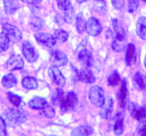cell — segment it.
Returning <instances> with one entry per match:
<instances>
[{
  "label": "cell",
  "mask_w": 146,
  "mask_h": 136,
  "mask_svg": "<svg viewBox=\"0 0 146 136\" xmlns=\"http://www.w3.org/2000/svg\"><path fill=\"white\" fill-rule=\"evenodd\" d=\"M3 117L7 125L10 127H16L27 121V114L21 110L7 108L4 111Z\"/></svg>",
  "instance_id": "6da1fadb"
},
{
  "label": "cell",
  "mask_w": 146,
  "mask_h": 136,
  "mask_svg": "<svg viewBox=\"0 0 146 136\" xmlns=\"http://www.w3.org/2000/svg\"><path fill=\"white\" fill-rule=\"evenodd\" d=\"M113 27L114 31H115V36L112 42V48L114 50L118 51H121L125 48V39H126V35L124 31L123 28L120 24L117 19H114L112 20Z\"/></svg>",
  "instance_id": "7a4b0ae2"
},
{
  "label": "cell",
  "mask_w": 146,
  "mask_h": 136,
  "mask_svg": "<svg viewBox=\"0 0 146 136\" xmlns=\"http://www.w3.org/2000/svg\"><path fill=\"white\" fill-rule=\"evenodd\" d=\"M88 97L91 103L98 108L102 106L105 103L104 91L99 86H94L90 88Z\"/></svg>",
  "instance_id": "3957f363"
},
{
  "label": "cell",
  "mask_w": 146,
  "mask_h": 136,
  "mask_svg": "<svg viewBox=\"0 0 146 136\" xmlns=\"http://www.w3.org/2000/svg\"><path fill=\"white\" fill-rule=\"evenodd\" d=\"M78 103V98L74 91H70L63 96L59 105L63 112L71 111L76 106Z\"/></svg>",
  "instance_id": "277c9868"
},
{
  "label": "cell",
  "mask_w": 146,
  "mask_h": 136,
  "mask_svg": "<svg viewBox=\"0 0 146 136\" xmlns=\"http://www.w3.org/2000/svg\"><path fill=\"white\" fill-rule=\"evenodd\" d=\"M128 111L134 119L142 123L146 122V109L144 107H141L135 103L131 102L128 105Z\"/></svg>",
  "instance_id": "5b68a950"
},
{
  "label": "cell",
  "mask_w": 146,
  "mask_h": 136,
  "mask_svg": "<svg viewBox=\"0 0 146 136\" xmlns=\"http://www.w3.org/2000/svg\"><path fill=\"white\" fill-rule=\"evenodd\" d=\"M3 32L7 34L9 40L14 43H18L22 38V34L21 31L15 26L6 23L2 27Z\"/></svg>",
  "instance_id": "8992f818"
},
{
  "label": "cell",
  "mask_w": 146,
  "mask_h": 136,
  "mask_svg": "<svg viewBox=\"0 0 146 136\" xmlns=\"http://www.w3.org/2000/svg\"><path fill=\"white\" fill-rule=\"evenodd\" d=\"M48 74L54 84L62 87L65 86L66 78L58 67L54 65L50 66L48 69Z\"/></svg>",
  "instance_id": "52a82bcc"
},
{
  "label": "cell",
  "mask_w": 146,
  "mask_h": 136,
  "mask_svg": "<svg viewBox=\"0 0 146 136\" xmlns=\"http://www.w3.org/2000/svg\"><path fill=\"white\" fill-rule=\"evenodd\" d=\"M86 30L90 36H96L101 34V32L102 31V27L97 19L94 18V17H91L87 21Z\"/></svg>",
  "instance_id": "ba28073f"
},
{
  "label": "cell",
  "mask_w": 146,
  "mask_h": 136,
  "mask_svg": "<svg viewBox=\"0 0 146 136\" xmlns=\"http://www.w3.org/2000/svg\"><path fill=\"white\" fill-rule=\"evenodd\" d=\"M50 61L53 65L56 66H63L68 63V58L62 51L59 50H54L51 54Z\"/></svg>",
  "instance_id": "9c48e42d"
},
{
  "label": "cell",
  "mask_w": 146,
  "mask_h": 136,
  "mask_svg": "<svg viewBox=\"0 0 146 136\" xmlns=\"http://www.w3.org/2000/svg\"><path fill=\"white\" fill-rule=\"evenodd\" d=\"M24 62L21 56L18 54H14L11 56L6 63V68L9 71L20 70L23 68Z\"/></svg>",
  "instance_id": "30bf717a"
},
{
  "label": "cell",
  "mask_w": 146,
  "mask_h": 136,
  "mask_svg": "<svg viewBox=\"0 0 146 136\" xmlns=\"http://www.w3.org/2000/svg\"><path fill=\"white\" fill-rule=\"evenodd\" d=\"M22 53L24 54L26 59L30 63H33L36 61L38 55L31 43L28 41H26L22 44Z\"/></svg>",
  "instance_id": "8fae6325"
},
{
  "label": "cell",
  "mask_w": 146,
  "mask_h": 136,
  "mask_svg": "<svg viewBox=\"0 0 146 136\" xmlns=\"http://www.w3.org/2000/svg\"><path fill=\"white\" fill-rule=\"evenodd\" d=\"M37 43L46 47L54 46L56 43L55 37L48 33H38L34 36Z\"/></svg>",
  "instance_id": "7c38bea8"
},
{
  "label": "cell",
  "mask_w": 146,
  "mask_h": 136,
  "mask_svg": "<svg viewBox=\"0 0 146 136\" xmlns=\"http://www.w3.org/2000/svg\"><path fill=\"white\" fill-rule=\"evenodd\" d=\"M117 98L120 106L123 108H125L128 101V90L127 87V83L125 80L123 81L121 88L118 91Z\"/></svg>",
  "instance_id": "4fadbf2b"
},
{
  "label": "cell",
  "mask_w": 146,
  "mask_h": 136,
  "mask_svg": "<svg viewBox=\"0 0 146 136\" xmlns=\"http://www.w3.org/2000/svg\"><path fill=\"white\" fill-rule=\"evenodd\" d=\"M137 60V51L135 45L133 44H129L126 48V54H125V64L128 66L133 65L135 64Z\"/></svg>",
  "instance_id": "5bb4252c"
},
{
  "label": "cell",
  "mask_w": 146,
  "mask_h": 136,
  "mask_svg": "<svg viewBox=\"0 0 146 136\" xmlns=\"http://www.w3.org/2000/svg\"><path fill=\"white\" fill-rule=\"evenodd\" d=\"M113 108V100L111 96L107 97L105 100V103L101 106V109L100 111V115L101 118L104 119H108L111 115V113Z\"/></svg>",
  "instance_id": "9a60e30c"
},
{
  "label": "cell",
  "mask_w": 146,
  "mask_h": 136,
  "mask_svg": "<svg viewBox=\"0 0 146 136\" xmlns=\"http://www.w3.org/2000/svg\"><path fill=\"white\" fill-rule=\"evenodd\" d=\"M78 61L86 67H90L93 65L94 58L93 55L88 50L82 49L79 51L78 55Z\"/></svg>",
  "instance_id": "2e32d148"
},
{
  "label": "cell",
  "mask_w": 146,
  "mask_h": 136,
  "mask_svg": "<svg viewBox=\"0 0 146 136\" xmlns=\"http://www.w3.org/2000/svg\"><path fill=\"white\" fill-rule=\"evenodd\" d=\"M77 78L79 81L85 84H93L95 82L96 80L92 71L88 69H85V68L77 73Z\"/></svg>",
  "instance_id": "e0dca14e"
},
{
  "label": "cell",
  "mask_w": 146,
  "mask_h": 136,
  "mask_svg": "<svg viewBox=\"0 0 146 136\" xmlns=\"http://www.w3.org/2000/svg\"><path fill=\"white\" fill-rule=\"evenodd\" d=\"M114 121L113 131L115 135H120L124 131V117L121 113H117Z\"/></svg>",
  "instance_id": "ac0fdd59"
},
{
  "label": "cell",
  "mask_w": 146,
  "mask_h": 136,
  "mask_svg": "<svg viewBox=\"0 0 146 136\" xmlns=\"http://www.w3.org/2000/svg\"><path fill=\"white\" fill-rule=\"evenodd\" d=\"M136 32L142 39H146V17H141L136 24Z\"/></svg>",
  "instance_id": "d6986e66"
},
{
  "label": "cell",
  "mask_w": 146,
  "mask_h": 136,
  "mask_svg": "<svg viewBox=\"0 0 146 136\" xmlns=\"http://www.w3.org/2000/svg\"><path fill=\"white\" fill-rule=\"evenodd\" d=\"M48 104V102L45 98L42 97H35L29 103V105L34 110H41Z\"/></svg>",
  "instance_id": "ffe728a7"
},
{
  "label": "cell",
  "mask_w": 146,
  "mask_h": 136,
  "mask_svg": "<svg viewBox=\"0 0 146 136\" xmlns=\"http://www.w3.org/2000/svg\"><path fill=\"white\" fill-rule=\"evenodd\" d=\"M135 87L141 91H146V76L141 72H137L133 77Z\"/></svg>",
  "instance_id": "44dd1931"
},
{
  "label": "cell",
  "mask_w": 146,
  "mask_h": 136,
  "mask_svg": "<svg viewBox=\"0 0 146 136\" xmlns=\"http://www.w3.org/2000/svg\"><path fill=\"white\" fill-rule=\"evenodd\" d=\"M94 129L88 125H81L74 129L71 132V135L74 136H84L92 135Z\"/></svg>",
  "instance_id": "7402d4cb"
},
{
  "label": "cell",
  "mask_w": 146,
  "mask_h": 136,
  "mask_svg": "<svg viewBox=\"0 0 146 136\" xmlns=\"http://www.w3.org/2000/svg\"><path fill=\"white\" fill-rule=\"evenodd\" d=\"M4 9L7 14H12L19 8V3L18 0H3Z\"/></svg>",
  "instance_id": "603a6c76"
},
{
  "label": "cell",
  "mask_w": 146,
  "mask_h": 136,
  "mask_svg": "<svg viewBox=\"0 0 146 136\" xmlns=\"http://www.w3.org/2000/svg\"><path fill=\"white\" fill-rule=\"evenodd\" d=\"M21 84L22 86L27 89H34L38 86V82L36 79L31 76L24 77L21 81Z\"/></svg>",
  "instance_id": "cb8c5ba5"
},
{
  "label": "cell",
  "mask_w": 146,
  "mask_h": 136,
  "mask_svg": "<svg viewBox=\"0 0 146 136\" xmlns=\"http://www.w3.org/2000/svg\"><path fill=\"white\" fill-rule=\"evenodd\" d=\"M1 82H2V85L5 88H11L17 84V79L15 76L11 74H7V75H5L3 77Z\"/></svg>",
  "instance_id": "d4e9b609"
},
{
  "label": "cell",
  "mask_w": 146,
  "mask_h": 136,
  "mask_svg": "<svg viewBox=\"0 0 146 136\" xmlns=\"http://www.w3.org/2000/svg\"><path fill=\"white\" fill-rule=\"evenodd\" d=\"M76 26L77 31L79 34H83L85 31L86 27V22L85 21L84 15L82 13H79L77 15L76 19Z\"/></svg>",
  "instance_id": "484cf974"
},
{
  "label": "cell",
  "mask_w": 146,
  "mask_h": 136,
  "mask_svg": "<svg viewBox=\"0 0 146 136\" xmlns=\"http://www.w3.org/2000/svg\"><path fill=\"white\" fill-rule=\"evenodd\" d=\"M54 37H55V39L57 42L64 43L68 40V34L64 30L58 29L56 30L55 33H54Z\"/></svg>",
  "instance_id": "4316f807"
},
{
  "label": "cell",
  "mask_w": 146,
  "mask_h": 136,
  "mask_svg": "<svg viewBox=\"0 0 146 136\" xmlns=\"http://www.w3.org/2000/svg\"><path fill=\"white\" fill-rule=\"evenodd\" d=\"M10 40L4 32L0 33V52H3L8 49Z\"/></svg>",
  "instance_id": "83f0119b"
},
{
  "label": "cell",
  "mask_w": 146,
  "mask_h": 136,
  "mask_svg": "<svg viewBox=\"0 0 146 136\" xmlns=\"http://www.w3.org/2000/svg\"><path fill=\"white\" fill-rule=\"evenodd\" d=\"M40 113L46 118H52L55 115V111L53 107L48 103L44 108L40 110Z\"/></svg>",
  "instance_id": "f1b7e54d"
},
{
  "label": "cell",
  "mask_w": 146,
  "mask_h": 136,
  "mask_svg": "<svg viewBox=\"0 0 146 136\" xmlns=\"http://www.w3.org/2000/svg\"><path fill=\"white\" fill-rule=\"evenodd\" d=\"M120 80H121V78H120L119 74L116 71H115L111 73L108 76V84L110 86H115L118 85Z\"/></svg>",
  "instance_id": "f546056e"
},
{
  "label": "cell",
  "mask_w": 146,
  "mask_h": 136,
  "mask_svg": "<svg viewBox=\"0 0 146 136\" xmlns=\"http://www.w3.org/2000/svg\"><path fill=\"white\" fill-rule=\"evenodd\" d=\"M7 97H8V99L11 103L13 104L15 106L18 107L21 105V98L19 96L17 95V94H12V93H8L7 94Z\"/></svg>",
  "instance_id": "4dcf8cb0"
},
{
  "label": "cell",
  "mask_w": 146,
  "mask_h": 136,
  "mask_svg": "<svg viewBox=\"0 0 146 136\" xmlns=\"http://www.w3.org/2000/svg\"><path fill=\"white\" fill-rule=\"evenodd\" d=\"M64 95V91L61 89H56V91L54 93L52 96V102L53 103L55 104V105H59L60 102H61V100L63 96Z\"/></svg>",
  "instance_id": "1f68e13d"
},
{
  "label": "cell",
  "mask_w": 146,
  "mask_h": 136,
  "mask_svg": "<svg viewBox=\"0 0 146 136\" xmlns=\"http://www.w3.org/2000/svg\"><path fill=\"white\" fill-rule=\"evenodd\" d=\"M65 20L67 23L71 24L73 21V19L74 17V10L72 6H70L66 10H65Z\"/></svg>",
  "instance_id": "d6a6232c"
},
{
  "label": "cell",
  "mask_w": 146,
  "mask_h": 136,
  "mask_svg": "<svg viewBox=\"0 0 146 136\" xmlns=\"http://www.w3.org/2000/svg\"><path fill=\"white\" fill-rule=\"evenodd\" d=\"M139 5V0H128V10L130 13H133L138 9Z\"/></svg>",
  "instance_id": "836d02e7"
},
{
  "label": "cell",
  "mask_w": 146,
  "mask_h": 136,
  "mask_svg": "<svg viewBox=\"0 0 146 136\" xmlns=\"http://www.w3.org/2000/svg\"><path fill=\"white\" fill-rule=\"evenodd\" d=\"M31 25L34 30H38L43 27L44 25V21L39 18L35 17L32 21H31Z\"/></svg>",
  "instance_id": "e575fe53"
},
{
  "label": "cell",
  "mask_w": 146,
  "mask_h": 136,
  "mask_svg": "<svg viewBox=\"0 0 146 136\" xmlns=\"http://www.w3.org/2000/svg\"><path fill=\"white\" fill-rule=\"evenodd\" d=\"M57 5L61 10L65 11L71 6V0H56Z\"/></svg>",
  "instance_id": "d590c367"
},
{
  "label": "cell",
  "mask_w": 146,
  "mask_h": 136,
  "mask_svg": "<svg viewBox=\"0 0 146 136\" xmlns=\"http://www.w3.org/2000/svg\"><path fill=\"white\" fill-rule=\"evenodd\" d=\"M7 135V123L4 118L0 115V136H5Z\"/></svg>",
  "instance_id": "8d00e7d4"
},
{
  "label": "cell",
  "mask_w": 146,
  "mask_h": 136,
  "mask_svg": "<svg viewBox=\"0 0 146 136\" xmlns=\"http://www.w3.org/2000/svg\"><path fill=\"white\" fill-rule=\"evenodd\" d=\"M111 2L115 9H121L124 5V0H111Z\"/></svg>",
  "instance_id": "74e56055"
},
{
  "label": "cell",
  "mask_w": 146,
  "mask_h": 136,
  "mask_svg": "<svg viewBox=\"0 0 146 136\" xmlns=\"http://www.w3.org/2000/svg\"><path fill=\"white\" fill-rule=\"evenodd\" d=\"M23 2L27 3L29 4H32V5H38L42 1V0H21Z\"/></svg>",
  "instance_id": "f35d334b"
},
{
  "label": "cell",
  "mask_w": 146,
  "mask_h": 136,
  "mask_svg": "<svg viewBox=\"0 0 146 136\" xmlns=\"http://www.w3.org/2000/svg\"><path fill=\"white\" fill-rule=\"evenodd\" d=\"M138 133L142 136H146V124H143L138 128Z\"/></svg>",
  "instance_id": "ab89813d"
},
{
  "label": "cell",
  "mask_w": 146,
  "mask_h": 136,
  "mask_svg": "<svg viewBox=\"0 0 146 136\" xmlns=\"http://www.w3.org/2000/svg\"><path fill=\"white\" fill-rule=\"evenodd\" d=\"M86 1V0H76V1L78 3H83Z\"/></svg>",
  "instance_id": "60d3db41"
},
{
  "label": "cell",
  "mask_w": 146,
  "mask_h": 136,
  "mask_svg": "<svg viewBox=\"0 0 146 136\" xmlns=\"http://www.w3.org/2000/svg\"><path fill=\"white\" fill-rule=\"evenodd\" d=\"M144 66L146 68V56H145V58H144Z\"/></svg>",
  "instance_id": "b9f144b4"
},
{
  "label": "cell",
  "mask_w": 146,
  "mask_h": 136,
  "mask_svg": "<svg viewBox=\"0 0 146 136\" xmlns=\"http://www.w3.org/2000/svg\"><path fill=\"white\" fill-rule=\"evenodd\" d=\"M98 1H104V0H98Z\"/></svg>",
  "instance_id": "7bdbcfd3"
},
{
  "label": "cell",
  "mask_w": 146,
  "mask_h": 136,
  "mask_svg": "<svg viewBox=\"0 0 146 136\" xmlns=\"http://www.w3.org/2000/svg\"><path fill=\"white\" fill-rule=\"evenodd\" d=\"M143 1H146V0H143Z\"/></svg>",
  "instance_id": "ee69618b"
}]
</instances>
